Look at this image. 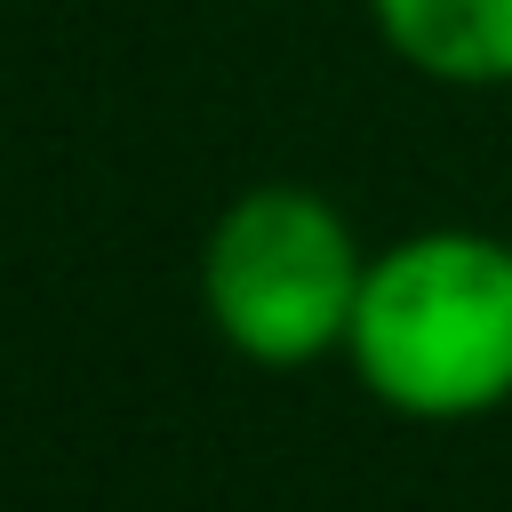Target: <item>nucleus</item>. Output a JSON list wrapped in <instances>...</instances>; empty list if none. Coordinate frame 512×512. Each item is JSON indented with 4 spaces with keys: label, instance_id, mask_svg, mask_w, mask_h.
<instances>
[{
    "label": "nucleus",
    "instance_id": "f03ea898",
    "mask_svg": "<svg viewBox=\"0 0 512 512\" xmlns=\"http://www.w3.org/2000/svg\"><path fill=\"white\" fill-rule=\"evenodd\" d=\"M368 256L336 200L312 184L240 192L200 248V304L216 336L256 368H304L352 336Z\"/></svg>",
    "mask_w": 512,
    "mask_h": 512
},
{
    "label": "nucleus",
    "instance_id": "7ed1b4c3",
    "mask_svg": "<svg viewBox=\"0 0 512 512\" xmlns=\"http://www.w3.org/2000/svg\"><path fill=\"white\" fill-rule=\"evenodd\" d=\"M368 24L440 88H512V0H368Z\"/></svg>",
    "mask_w": 512,
    "mask_h": 512
},
{
    "label": "nucleus",
    "instance_id": "f257e3e1",
    "mask_svg": "<svg viewBox=\"0 0 512 512\" xmlns=\"http://www.w3.org/2000/svg\"><path fill=\"white\" fill-rule=\"evenodd\" d=\"M360 384L424 424L488 416L512 400V240L432 224L368 256L344 336Z\"/></svg>",
    "mask_w": 512,
    "mask_h": 512
}]
</instances>
